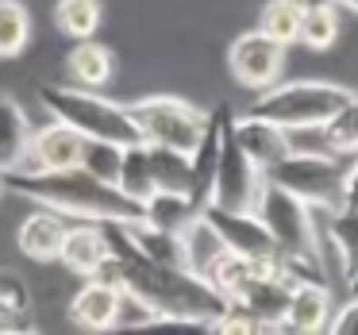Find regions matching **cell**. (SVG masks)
<instances>
[{
  "label": "cell",
  "instance_id": "obj_1",
  "mask_svg": "<svg viewBox=\"0 0 358 335\" xmlns=\"http://www.w3.org/2000/svg\"><path fill=\"white\" fill-rule=\"evenodd\" d=\"M112 247V266L101 273L104 281H116L127 301L139 304L147 316L166 320H193V324H216L231 304L216 293L204 278L178 266H158L143 258L127 239V224H101Z\"/></svg>",
  "mask_w": 358,
  "mask_h": 335
},
{
  "label": "cell",
  "instance_id": "obj_2",
  "mask_svg": "<svg viewBox=\"0 0 358 335\" xmlns=\"http://www.w3.org/2000/svg\"><path fill=\"white\" fill-rule=\"evenodd\" d=\"M4 189L27 197L35 208H50L73 224H139L143 204L124 197L120 189L96 181L85 170H16L4 178Z\"/></svg>",
  "mask_w": 358,
  "mask_h": 335
},
{
  "label": "cell",
  "instance_id": "obj_3",
  "mask_svg": "<svg viewBox=\"0 0 358 335\" xmlns=\"http://www.w3.org/2000/svg\"><path fill=\"white\" fill-rule=\"evenodd\" d=\"M39 104L55 124H66L85 143H112V147H139L143 135L135 120L127 116L124 101H108L104 93H85V89L62 85V81H43Z\"/></svg>",
  "mask_w": 358,
  "mask_h": 335
},
{
  "label": "cell",
  "instance_id": "obj_4",
  "mask_svg": "<svg viewBox=\"0 0 358 335\" xmlns=\"http://www.w3.org/2000/svg\"><path fill=\"white\" fill-rule=\"evenodd\" d=\"M355 97V89L335 81H281L262 93L243 116L262 120L278 131H301V127H327L331 116Z\"/></svg>",
  "mask_w": 358,
  "mask_h": 335
},
{
  "label": "cell",
  "instance_id": "obj_5",
  "mask_svg": "<svg viewBox=\"0 0 358 335\" xmlns=\"http://www.w3.org/2000/svg\"><path fill=\"white\" fill-rule=\"evenodd\" d=\"M124 104L147 147H162L185 158L196 155V147L204 143V131L212 124V112L196 108L185 97H170V93L139 97V101H124Z\"/></svg>",
  "mask_w": 358,
  "mask_h": 335
},
{
  "label": "cell",
  "instance_id": "obj_6",
  "mask_svg": "<svg viewBox=\"0 0 358 335\" xmlns=\"http://www.w3.org/2000/svg\"><path fill=\"white\" fill-rule=\"evenodd\" d=\"M347 170L350 158H301L289 155L285 162H278L266 181H273L278 189L293 193L301 204H308L312 212L335 216L343 212V197H347Z\"/></svg>",
  "mask_w": 358,
  "mask_h": 335
},
{
  "label": "cell",
  "instance_id": "obj_7",
  "mask_svg": "<svg viewBox=\"0 0 358 335\" xmlns=\"http://www.w3.org/2000/svg\"><path fill=\"white\" fill-rule=\"evenodd\" d=\"M262 189H266V173L243 155V147L235 143L231 108L220 104V162H216V181H212L208 204L227 208V212H255Z\"/></svg>",
  "mask_w": 358,
  "mask_h": 335
},
{
  "label": "cell",
  "instance_id": "obj_8",
  "mask_svg": "<svg viewBox=\"0 0 358 335\" xmlns=\"http://www.w3.org/2000/svg\"><path fill=\"white\" fill-rule=\"evenodd\" d=\"M227 70L243 89H255L258 97L270 93L273 85H281V70H285V47H278L273 39H266L262 31H243L231 39L227 50Z\"/></svg>",
  "mask_w": 358,
  "mask_h": 335
},
{
  "label": "cell",
  "instance_id": "obj_9",
  "mask_svg": "<svg viewBox=\"0 0 358 335\" xmlns=\"http://www.w3.org/2000/svg\"><path fill=\"white\" fill-rule=\"evenodd\" d=\"M127 316V293L116 285V281H81L78 293L70 297V320L89 335H108L124 324Z\"/></svg>",
  "mask_w": 358,
  "mask_h": 335
},
{
  "label": "cell",
  "instance_id": "obj_10",
  "mask_svg": "<svg viewBox=\"0 0 358 335\" xmlns=\"http://www.w3.org/2000/svg\"><path fill=\"white\" fill-rule=\"evenodd\" d=\"M320 255H324L327 278H339L358 297V212H320Z\"/></svg>",
  "mask_w": 358,
  "mask_h": 335
},
{
  "label": "cell",
  "instance_id": "obj_11",
  "mask_svg": "<svg viewBox=\"0 0 358 335\" xmlns=\"http://www.w3.org/2000/svg\"><path fill=\"white\" fill-rule=\"evenodd\" d=\"M335 297L331 285L324 281H296L293 293H289L285 316H281V332L285 335H327L335 316Z\"/></svg>",
  "mask_w": 358,
  "mask_h": 335
},
{
  "label": "cell",
  "instance_id": "obj_12",
  "mask_svg": "<svg viewBox=\"0 0 358 335\" xmlns=\"http://www.w3.org/2000/svg\"><path fill=\"white\" fill-rule=\"evenodd\" d=\"M85 147H89V143L81 139V135L73 131V127L47 120L43 127H35V139H31V162H27L24 170H43V173L81 170V162H85Z\"/></svg>",
  "mask_w": 358,
  "mask_h": 335
},
{
  "label": "cell",
  "instance_id": "obj_13",
  "mask_svg": "<svg viewBox=\"0 0 358 335\" xmlns=\"http://www.w3.org/2000/svg\"><path fill=\"white\" fill-rule=\"evenodd\" d=\"M204 220L216 227V235L224 239V247L231 250V255H243V258L278 255L270 235H266V227H262V220H258L255 212H227V208L208 204V208H204Z\"/></svg>",
  "mask_w": 358,
  "mask_h": 335
},
{
  "label": "cell",
  "instance_id": "obj_14",
  "mask_svg": "<svg viewBox=\"0 0 358 335\" xmlns=\"http://www.w3.org/2000/svg\"><path fill=\"white\" fill-rule=\"evenodd\" d=\"M58 262L66 266L70 273L93 281L101 278L104 270L112 266V247H108V235H104L101 224H70L62 243V258Z\"/></svg>",
  "mask_w": 358,
  "mask_h": 335
},
{
  "label": "cell",
  "instance_id": "obj_15",
  "mask_svg": "<svg viewBox=\"0 0 358 335\" xmlns=\"http://www.w3.org/2000/svg\"><path fill=\"white\" fill-rule=\"evenodd\" d=\"M70 224L73 220L58 216V212H50V208H31L20 220V231H16L20 255H27L31 262H58Z\"/></svg>",
  "mask_w": 358,
  "mask_h": 335
},
{
  "label": "cell",
  "instance_id": "obj_16",
  "mask_svg": "<svg viewBox=\"0 0 358 335\" xmlns=\"http://www.w3.org/2000/svg\"><path fill=\"white\" fill-rule=\"evenodd\" d=\"M112 73H116V55L104 43L89 39V43H73L66 50V78H70L66 85L85 89V93H101L112 81Z\"/></svg>",
  "mask_w": 358,
  "mask_h": 335
},
{
  "label": "cell",
  "instance_id": "obj_17",
  "mask_svg": "<svg viewBox=\"0 0 358 335\" xmlns=\"http://www.w3.org/2000/svg\"><path fill=\"white\" fill-rule=\"evenodd\" d=\"M31 139L35 127L27 112L20 108L12 97H0V170L16 173L31 162Z\"/></svg>",
  "mask_w": 358,
  "mask_h": 335
},
{
  "label": "cell",
  "instance_id": "obj_18",
  "mask_svg": "<svg viewBox=\"0 0 358 335\" xmlns=\"http://www.w3.org/2000/svg\"><path fill=\"white\" fill-rule=\"evenodd\" d=\"M235 143H239L243 155H247L262 173H270L278 162H285V158H289V139H285V131L262 124V120L243 116V112L235 116Z\"/></svg>",
  "mask_w": 358,
  "mask_h": 335
},
{
  "label": "cell",
  "instance_id": "obj_19",
  "mask_svg": "<svg viewBox=\"0 0 358 335\" xmlns=\"http://www.w3.org/2000/svg\"><path fill=\"white\" fill-rule=\"evenodd\" d=\"M201 204L185 193H155L147 204H143V224L155 227V231H166V235H181L189 224L201 220Z\"/></svg>",
  "mask_w": 358,
  "mask_h": 335
},
{
  "label": "cell",
  "instance_id": "obj_20",
  "mask_svg": "<svg viewBox=\"0 0 358 335\" xmlns=\"http://www.w3.org/2000/svg\"><path fill=\"white\" fill-rule=\"evenodd\" d=\"M181 255H185V270L196 273V278H204V281H208L212 266L227 255L224 239H220L216 227L204 220V212H201V220H196V224H189L185 231H181Z\"/></svg>",
  "mask_w": 358,
  "mask_h": 335
},
{
  "label": "cell",
  "instance_id": "obj_21",
  "mask_svg": "<svg viewBox=\"0 0 358 335\" xmlns=\"http://www.w3.org/2000/svg\"><path fill=\"white\" fill-rule=\"evenodd\" d=\"M301 20L304 0H266L262 12H258V31L289 50L293 43H301Z\"/></svg>",
  "mask_w": 358,
  "mask_h": 335
},
{
  "label": "cell",
  "instance_id": "obj_22",
  "mask_svg": "<svg viewBox=\"0 0 358 335\" xmlns=\"http://www.w3.org/2000/svg\"><path fill=\"white\" fill-rule=\"evenodd\" d=\"M104 20L101 0H58L55 4V27L73 43H89Z\"/></svg>",
  "mask_w": 358,
  "mask_h": 335
},
{
  "label": "cell",
  "instance_id": "obj_23",
  "mask_svg": "<svg viewBox=\"0 0 358 335\" xmlns=\"http://www.w3.org/2000/svg\"><path fill=\"white\" fill-rule=\"evenodd\" d=\"M120 193L131 197L135 204H147L158 193L155 181V166H150V150L147 143L139 147H124V166H120Z\"/></svg>",
  "mask_w": 358,
  "mask_h": 335
},
{
  "label": "cell",
  "instance_id": "obj_24",
  "mask_svg": "<svg viewBox=\"0 0 358 335\" xmlns=\"http://www.w3.org/2000/svg\"><path fill=\"white\" fill-rule=\"evenodd\" d=\"M127 239H131V247L139 250L143 258H150V262H158V266H178V270H185L181 235L155 231V227H147V224L139 220V224H127Z\"/></svg>",
  "mask_w": 358,
  "mask_h": 335
},
{
  "label": "cell",
  "instance_id": "obj_25",
  "mask_svg": "<svg viewBox=\"0 0 358 335\" xmlns=\"http://www.w3.org/2000/svg\"><path fill=\"white\" fill-rule=\"evenodd\" d=\"M147 150H150V166H155L158 193L193 197V158L173 155V150H162V147H147Z\"/></svg>",
  "mask_w": 358,
  "mask_h": 335
},
{
  "label": "cell",
  "instance_id": "obj_26",
  "mask_svg": "<svg viewBox=\"0 0 358 335\" xmlns=\"http://www.w3.org/2000/svg\"><path fill=\"white\" fill-rule=\"evenodd\" d=\"M31 43V12L24 0H0V58H16Z\"/></svg>",
  "mask_w": 358,
  "mask_h": 335
},
{
  "label": "cell",
  "instance_id": "obj_27",
  "mask_svg": "<svg viewBox=\"0 0 358 335\" xmlns=\"http://www.w3.org/2000/svg\"><path fill=\"white\" fill-rule=\"evenodd\" d=\"M339 39V8L331 0L327 4H304V20H301V43L308 50H327Z\"/></svg>",
  "mask_w": 358,
  "mask_h": 335
},
{
  "label": "cell",
  "instance_id": "obj_28",
  "mask_svg": "<svg viewBox=\"0 0 358 335\" xmlns=\"http://www.w3.org/2000/svg\"><path fill=\"white\" fill-rule=\"evenodd\" d=\"M324 131H327V139H331V147L339 158H358V93L335 112Z\"/></svg>",
  "mask_w": 358,
  "mask_h": 335
},
{
  "label": "cell",
  "instance_id": "obj_29",
  "mask_svg": "<svg viewBox=\"0 0 358 335\" xmlns=\"http://www.w3.org/2000/svg\"><path fill=\"white\" fill-rule=\"evenodd\" d=\"M120 166H124V147H112V143H89L85 147V162H81V170L93 173L96 181L120 189Z\"/></svg>",
  "mask_w": 358,
  "mask_h": 335
},
{
  "label": "cell",
  "instance_id": "obj_30",
  "mask_svg": "<svg viewBox=\"0 0 358 335\" xmlns=\"http://www.w3.org/2000/svg\"><path fill=\"white\" fill-rule=\"evenodd\" d=\"M108 335H212V324L150 316V320H135V324H120L116 332H108Z\"/></svg>",
  "mask_w": 358,
  "mask_h": 335
},
{
  "label": "cell",
  "instance_id": "obj_31",
  "mask_svg": "<svg viewBox=\"0 0 358 335\" xmlns=\"http://www.w3.org/2000/svg\"><path fill=\"white\" fill-rule=\"evenodd\" d=\"M0 301L8 304L12 312H20V316L31 312V289H27V281L20 278L16 270H0ZM27 320H31V316H27Z\"/></svg>",
  "mask_w": 358,
  "mask_h": 335
},
{
  "label": "cell",
  "instance_id": "obj_32",
  "mask_svg": "<svg viewBox=\"0 0 358 335\" xmlns=\"http://www.w3.org/2000/svg\"><path fill=\"white\" fill-rule=\"evenodd\" d=\"M327 335H358V297H347V301L335 308Z\"/></svg>",
  "mask_w": 358,
  "mask_h": 335
},
{
  "label": "cell",
  "instance_id": "obj_33",
  "mask_svg": "<svg viewBox=\"0 0 358 335\" xmlns=\"http://www.w3.org/2000/svg\"><path fill=\"white\" fill-rule=\"evenodd\" d=\"M24 327H31V320L20 316V312H12L8 304L0 301V335H16V332H24Z\"/></svg>",
  "mask_w": 358,
  "mask_h": 335
},
{
  "label": "cell",
  "instance_id": "obj_34",
  "mask_svg": "<svg viewBox=\"0 0 358 335\" xmlns=\"http://www.w3.org/2000/svg\"><path fill=\"white\" fill-rule=\"evenodd\" d=\"M343 212H358V158H350V170H347V197H343Z\"/></svg>",
  "mask_w": 358,
  "mask_h": 335
},
{
  "label": "cell",
  "instance_id": "obj_35",
  "mask_svg": "<svg viewBox=\"0 0 358 335\" xmlns=\"http://www.w3.org/2000/svg\"><path fill=\"white\" fill-rule=\"evenodd\" d=\"M331 4H335V8H350L358 16V0H331Z\"/></svg>",
  "mask_w": 358,
  "mask_h": 335
},
{
  "label": "cell",
  "instance_id": "obj_36",
  "mask_svg": "<svg viewBox=\"0 0 358 335\" xmlns=\"http://www.w3.org/2000/svg\"><path fill=\"white\" fill-rule=\"evenodd\" d=\"M16 335H39V332H35V327H24V332H16Z\"/></svg>",
  "mask_w": 358,
  "mask_h": 335
},
{
  "label": "cell",
  "instance_id": "obj_37",
  "mask_svg": "<svg viewBox=\"0 0 358 335\" xmlns=\"http://www.w3.org/2000/svg\"><path fill=\"white\" fill-rule=\"evenodd\" d=\"M4 178H8V173H4V170H0V193H4Z\"/></svg>",
  "mask_w": 358,
  "mask_h": 335
},
{
  "label": "cell",
  "instance_id": "obj_38",
  "mask_svg": "<svg viewBox=\"0 0 358 335\" xmlns=\"http://www.w3.org/2000/svg\"><path fill=\"white\" fill-rule=\"evenodd\" d=\"M304 4H327V0H304Z\"/></svg>",
  "mask_w": 358,
  "mask_h": 335
}]
</instances>
